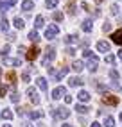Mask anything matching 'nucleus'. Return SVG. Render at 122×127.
<instances>
[{
	"label": "nucleus",
	"mask_w": 122,
	"mask_h": 127,
	"mask_svg": "<svg viewBox=\"0 0 122 127\" xmlns=\"http://www.w3.org/2000/svg\"><path fill=\"white\" fill-rule=\"evenodd\" d=\"M52 116L54 118H61V120H65V118L70 116V111H68L66 107H58V109H52Z\"/></svg>",
	"instance_id": "obj_1"
},
{
	"label": "nucleus",
	"mask_w": 122,
	"mask_h": 127,
	"mask_svg": "<svg viewBox=\"0 0 122 127\" xmlns=\"http://www.w3.org/2000/svg\"><path fill=\"white\" fill-rule=\"evenodd\" d=\"M54 57H56V50L52 48V47H47V50H45V57H43V66H47L50 61H54Z\"/></svg>",
	"instance_id": "obj_2"
},
{
	"label": "nucleus",
	"mask_w": 122,
	"mask_h": 127,
	"mask_svg": "<svg viewBox=\"0 0 122 127\" xmlns=\"http://www.w3.org/2000/svg\"><path fill=\"white\" fill-rule=\"evenodd\" d=\"M58 34H59V27L58 25H49L47 31H45V38L47 39H54Z\"/></svg>",
	"instance_id": "obj_3"
},
{
	"label": "nucleus",
	"mask_w": 122,
	"mask_h": 127,
	"mask_svg": "<svg viewBox=\"0 0 122 127\" xmlns=\"http://www.w3.org/2000/svg\"><path fill=\"white\" fill-rule=\"evenodd\" d=\"M102 102L108 104V106H117L119 104V98L115 95H108V93H104V95H102Z\"/></svg>",
	"instance_id": "obj_4"
},
{
	"label": "nucleus",
	"mask_w": 122,
	"mask_h": 127,
	"mask_svg": "<svg viewBox=\"0 0 122 127\" xmlns=\"http://www.w3.org/2000/svg\"><path fill=\"white\" fill-rule=\"evenodd\" d=\"M38 56H40V48H38L36 45H34V47H31V48L27 50V54H25V57H27L29 61H34V59H36Z\"/></svg>",
	"instance_id": "obj_5"
},
{
	"label": "nucleus",
	"mask_w": 122,
	"mask_h": 127,
	"mask_svg": "<svg viewBox=\"0 0 122 127\" xmlns=\"http://www.w3.org/2000/svg\"><path fill=\"white\" fill-rule=\"evenodd\" d=\"M63 95H66V88H65V86H58V88L52 90V98H54V100L61 98Z\"/></svg>",
	"instance_id": "obj_6"
},
{
	"label": "nucleus",
	"mask_w": 122,
	"mask_h": 127,
	"mask_svg": "<svg viewBox=\"0 0 122 127\" xmlns=\"http://www.w3.org/2000/svg\"><path fill=\"white\" fill-rule=\"evenodd\" d=\"M27 95H29V100L32 104H40V97H38V91L34 88H27Z\"/></svg>",
	"instance_id": "obj_7"
},
{
	"label": "nucleus",
	"mask_w": 122,
	"mask_h": 127,
	"mask_svg": "<svg viewBox=\"0 0 122 127\" xmlns=\"http://www.w3.org/2000/svg\"><path fill=\"white\" fill-rule=\"evenodd\" d=\"M97 64H99V57H97V56H93V57L88 59V64H86V66H88V70H90V72H95V70H97Z\"/></svg>",
	"instance_id": "obj_8"
},
{
	"label": "nucleus",
	"mask_w": 122,
	"mask_h": 127,
	"mask_svg": "<svg viewBox=\"0 0 122 127\" xmlns=\"http://www.w3.org/2000/svg\"><path fill=\"white\" fill-rule=\"evenodd\" d=\"M111 41H113V43H117V45H120V47H122V29L115 31V32L111 34Z\"/></svg>",
	"instance_id": "obj_9"
},
{
	"label": "nucleus",
	"mask_w": 122,
	"mask_h": 127,
	"mask_svg": "<svg viewBox=\"0 0 122 127\" xmlns=\"http://www.w3.org/2000/svg\"><path fill=\"white\" fill-rule=\"evenodd\" d=\"M83 79H79V77H70L68 79V86L70 88H77V86H83Z\"/></svg>",
	"instance_id": "obj_10"
},
{
	"label": "nucleus",
	"mask_w": 122,
	"mask_h": 127,
	"mask_svg": "<svg viewBox=\"0 0 122 127\" xmlns=\"http://www.w3.org/2000/svg\"><path fill=\"white\" fill-rule=\"evenodd\" d=\"M2 59V63L5 64H11V66H22V61L20 59H9V57H0Z\"/></svg>",
	"instance_id": "obj_11"
},
{
	"label": "nucleus",
	"mask_w": 122,
	"mask_h": 127,
	"mask_svg": "<svg viewBox=\"0 0 122 127\" xmlns=\"http://www.w3.org/2000/svg\"><path fill=\"white\" fill-rule=\"evenodd\" d=\"M36 84H38V88H40L41 91H47V88H49V84H47V79H45V77H38V79H36Z\"/></svg>",
	"instance_id": "obj_12"
},
{
	"label": "nucleus",
	"mask_w": 122,
	"mask_h": 127,
	"mask_svg": "<svg viewBox=\"0 0 122 127\" xmlns=\"http://www.w3.org/2000/svg\"><path fill=\"white\" fill-rule=\"evenodd\" d=\"M97 50H99V52H110V43H108V41H99V43H97Z\"/></svg>",
	"instance_id": "obj_13"
},
{
	"label": "nucleus",
	"mask_w": 122,
	"mask_h": 127,
	"mask_svg": "<svg viewBox=\"0 0 122 127\" xmlns=\"http://www.w3.org/2000/svg\"><path fill=\"white\" fill-rule=\"evenodd\" d=\"M77 98H79L81 102H88V100H90V93L84 91V90H81L79 93H77Z\"/></svg>",
	"instance_id": "obj_14"
},
{
	"label": "nucleus",
	"mask_w": 122,
	"mask_h": 127,
	"mask_svg": "<svg viewBox=\"0 0 122 127\" xmlns=\"http://www.w3.org/2000/svg\"><path fill=\"white\" fill-rule=\"evenodd\" d=\"M0 116H2L4 118V120H7V122H9V120H13V113L9 111V109H2V111H0Z\"/></svg>",
	"instance_id": "obj_15"
},
{
	"label": "nucleus",
	"mask_w": 122,
	"mask_h": 127,
	"mask_svg": "<svg viewBox=\"0 0 122 127\" xmlns=\"http://www.w3.org/2000/svg\"><path fill=\"white\" fill-rule=\"evenodd\" d=\"M81 27H83V31H84V32H92V29H93V23H92V20H84Z\"/></svg>",
	"instance_id": "obj_16"
},
{
	"label": "nucleus",
	"mask_w": 122,
	"mask_h": 127,
	"mask_svg": "<svg viewBox=\"0 0 122 127\" xmlns=\"http://www.w3.org/2000/svg\"><path fill=\"white\" fill-rule=\"evenodd\" d=\"M43 25H45V20H43V16H41V14H38V16H36V20H34V27H36V29H41Z\"/></svg>",
	"instance_id": "obj_17"
},
{
	"label": "nucleus",
	"mask_w": 122,
	"mask_h": 127,
	"mask_svg": "<svg viewBox=\"0 0 122 127\" xmlns=\"http://www.w3.org/2000/svg\"><path fill=\"white\" fill-rule=\"evenodd\" d=\"M27 38H29V39L32 41V43H38V41H40V34H38V32H36V31H31Z\"/></svg>",
	"instance_id": "obj_18"
},
{
	"label": "nucleus",
	"mask_w": 122,
	"mask_h": 127,
	"mask_svg": "<svg viewBox=\"0 0 122 127\" xmlns=\"http://www.w3.org/2000/svg\"><path fill=\"white\" fill-rule=\"evenodd\" d=\"M83 68H84L83 61H74V63H72V70H74V72H81Z\"/></svg>",
	"instance_id": "obj_19"
},
{
	"label": "nucleus",
	"mask_w": 122,
	"mask_h": 127,
	"mask_svg": "<svg viewBox=\"0 0 122 127\" xmlns=\"http://www.w3.org/2000/svg\"><path fill=\"white\" fill-rule=\"evenodd\" d=\"M7 29H9V22H7V18H5V16H2V20H0V31H7Z\"/></svg>",
	"instance_id": "obj_20"
},
{
	"label": "nucleus",
	"mask_w": 122,
	"mask_h": 127,
	"mask_svg": "<svg viewBox=\"0 0 122 127\" xmlns=\"http://www.w3.org/2000/svg\"><path fill=\"white\" fill-rule=\"evenodd\" d=\"M75 109H77V113H81V115H86V113H88V106H84V104H77L75 106Z\"/></svg>",
	"instance_id": "obj_21"
},
{
	"label": "nucleus",
	"mask_w": 122,
	"mask_h": 127,
	"mask_svg": "<svg viewBox=\"0 0 122 127\" xmlns=\"http://www.w3.org/2000/svg\"><path fill=\"white\" fill-rule=\"evenodd\" d=\"M66 73H68V66H63V68L59 70V73L56 75V81H61V79H63V77H65Z\"/></svg>",
	"instance_id": "obj_22"
},
{
	"label": "nucleus",
	"mask_w": 122,
	"mask_h": 127,
	"mask_svg": "<svg viewBox=\"0 0 122 127\" xmlns=\"http://www.w3.org/2000/svg\"><path fill=\"white\" fill-rule=\"evenodd\" d=\"M7 81H9L11 86L14 88V86H16V73H14V72H9V73H7Z\"/></svg>",
	"instance_id": "obj_23"
},
{
	"label": "nucleus",
	"mask_w": 122,
	"mask_h": 127,
	"mask_svg": "<svg viewBox=\"0 0 122 127\" xmlns=\"http://www.w3.org/2000/svg\"><path fill=\"white\" fill-rule=\"evenodd\" d=\"M32 7H34V4L31 2V0H25V2H22V9H23V11H31Z\"/></svg>",
	"instance_id": "obj_24"
},
{
	"label": "nucleus",
	"mask_w": 122,
	"mask_h": 127,
	"mask_svg": "<svg viewBox=\"0 0 122 127\" xmlns=\"http://www.w3.org/2000/svg\"><path fill=\"white\" fill-rule=\"evenodd\" d=\"M13 22H14V27H16V29H23V25H25L23 20L20 18V16H14V20H13Z\"/></svg>",
	"instance_id": "obj_25"
},
{
	"label": "nucleus",
	"mask_w": 122,
	"mask_h": 127,
	"mask_svg": "<svg viewBox=\"0 0 122 127\" xmlns=\"http://www.w3.org/2000/svg\"><path fill=\"white\" fill-rule=\"evenodd\" d=\"M66 13H68V14H74V13H75V4H74V0H70V2L66 4Z\"/></svg>",
	"instance_id": "obj_26"
},
{
	"label": "nucleus",
	"mask_w": 122,
	"mask_h": 127,
	"mask_svg": "<svg viewBox=\"0 0 122 127\" xmlns=\"http://www.w3.org/2000/svg\"><path fill=\"white\" fill-rule=\"evenodd\" d=\"M65 43H68V45H70V43H77V36L75 34H68L65 38Z\"/></svg>",
	"instance_id": "obj_27"
},
{
	"label": "nucleus",
	"mask_w": 122,
	"mask_h": 127,
	"mask_svg": "<svg viewBox=\"0 0 122 127\" xmlns=\"http://www.w3.org/2000/svg\"><path fill=\"white\" fill-rule=\"evenodd\" d=\"M115 125V118L113 116H106V120H104V127H113Z\"/></svg>",
	"instance_id": "obj_28"
},
{
	"label": "nucleus",
	"mask_w": 122,
	"mask_h": 127,
	"mask_svg": "<svg viewBox=\"0 0 122 127\" xmlns=\"http://www.w3.org/2000/svg\"><path fill=\"white\" fill-rule=\"evenodd\" d=\"M43 113L41 111H29V118H32V120H36V118H41Z\"/></svg>",
	"instance_id": "obj_29"
},
{
	"label": "nucleus",
	"mask_w": 122,
	"mask_h": 127,
	"mask_svg": "<svg viewBox=\"0 0 122 127\" xmlns=\"http://www.w3.org/2000/svg\"><path fill=\"white\" fill-rule=\"evenodd\" d=\"M45 5H47V9H54V7H58V0H47Z\"/></svg>",
	"instance_id": "obj_30"
},
{
	"label": "nucleus",
	"mask_w": 122,
	"mask_h": 127,
	"mask_svg": "<svg viewBox=\"0 0 122 127\" xmlns=\"http://www.w3.org/2000/svg\"><path fill=\"white\" fill-rule=\"evenodd\" d=\"M9 7H11V5L7 4V0H0V11H2V13H4V11H7Z\"/></svg>",
	"instance_id": "obj_31"
},
{
	"label": "nucleus",
	"mask_w": 122,
	"mask_h": 127,
	"mask_svg": "<svg viewBox=\"0 0 122 127\" xmlns=\"http://www.w3.org/2000/svg\"><path fill=\"white\" fill-rule=\"evenodd\" d=\"M18 100H20V93H18V91H13V93H11V102L16 104Z\"/></svg>",
	"instance_id": "obj_32"
},
{
	"label": "nucleus",
	"mask_w": 122,
	"mask_h": 127,
	"mask_svg": "<svg viewBox=\"0 0 122 127\" xmlns=\"http://www.w3.org/2000/svg\"><path fill=\"white\" fill-rule=\"evenodd\" d=\"M52 18H54L56 22H61V20H63V13H59V11H56L54 14H52Z\"/></svg>",
	"instance_id": "obj_33"
},
{
	"label": "nucleus",
	"mask_w": 122,
	"mask_h": 127,
	"mask_svg": "<svg viewBox=\"0 0 122 127\" xmlns=\"http://www.w3.org/2000/svg\"><path fill=\"white\" fill-rule=\"evenodd\" d=\"M104 61H106L108 64H113V63H115V56H111V54H108L106 57H104Z\"/></svg>",
	"instance_id": "obj_34"
},
{
	"label": "nucleus",
	"mask_w": 122,
	"mask_h": 127,
	"mask_svg": "<svg viewBox=\"0 0 122 127\" xmlns=\"http://www.w3.org/2000/svg\"><path fill=\"white\" fill-rule=\"evenodd\" d=\"M110 77H111L113 81H119L120 75H119V72H117V70H110Z\"/></svg>",
	"instance_id": "obj_35"
},
{
	"label": "nucleus",
	"mask_w": 122,
	"mask_h": 127,
	"mask_svg": "<svg viewBox=\"0 0 122 127\" xmlns=\"http://www.w3.org/2000/svg\"><path fill=\"white\" fill-rule=\"evenodd\" d=\"M83 56H84V57H86V59H90V57H93V56H95V54H93V52H92V50H88V48H84V50H83Z\"/></svg>",
	"instance_id": "obj_36"
},
{
	"label": "nucleus",
	"mask_w": 122,
	"mask_h": 127,
	"mask_svg": "<svg viewBox=\"0 0 122 127\" xmlns=\"http://www.w3.org/2000/svg\"><path fill=\"white\" fill-rule=\"evenodd\" d=\"M5 93H7V86L0 84V97H5Z\"/></svg>",
	"instance_id": "obj_37"
},
{
	"label": "nucleus",
	"mask_w": 122,
	"mask_h": 127,
	"mask_svg": "<svg viewBox=\"0 0 122 127\" xmlns=\"http://www.w3.org/2000/svg\"><path fill=\"white\" fill-rule=\"evenodd\" d=\"M22 81H23V82H29V81H31L29 72H23V73H22Z\"/></svg>",
	"instance_id": "obj_38"
},
{
	"label": "nucleus",
	"mask_w": 122,
	"mask_h": 127,
	"mask_svg": "<svg viewBox=\"0 0 122 127\" xmlns=\"http://www.w3.org/2000/svg\"><path fill=\"white\" fill-rule=\"evenodd\" d=\"M111 14L113 16H119V5H111Z\"/></svg>",
	"instance_id": "obj_39"
},
{
	"label": "nucleus",
	"mask_w": 122,
	"mask_h": 127,
	"mask_svg": "<svg viewBox=\"0 0 122 127\" xmlns=\"http://www.w3.org/2000/svg\"><path fill=\"white\" fill-rule=\"evenodd\" d=\"M7 52H9V45H5V47L2 48V57H5V56H7Z\"/></svg>",
	"instance_id": "obj_40"
},
{
	"label": "nucleus",
	"mask_w": 122,
	"mask_h": 127,
	"mask_svg": "<svg viewBox=\"0 0 122 127\" xmlns=\"http://www.w3.org/2000/svg\"><path fill=\"white\" fill-rule=\"evenodd\" d=\"M110 29H111V25H110L108 22H106V23H104V25H102V31H104V32H108Z\"/></svg>",
	"instance_id": "obj_41"
},
{
	"label": "nucleus",
	"mask_w": 122,
	"mask_h": 127,
	"mask_svg": "<svg viewBox=\"0 0 122 127\" xmlns=\"http://www.w3.org/2000/svg\"><path fill=\"white\" fill-rule=\"evenodd\" d=\"M14 39H16V34H13V32L7 34V41H14Z\"/></svg>",
	"instance_id": "obj_42"
},
{
	"label": "nucleus",
	"mask_w": 122,
	"mask_h": 127,
	"mask_svg": "<svg viewBox=\"0 0 122 127\" xmlns=\"http://www.w3.org/2000/svg\"><path fill=\"white\" fill-rule=\"evenodd\" d=\"M66 54H68V56H74V54H75V50H74L72 47H68V48H66Z\"/></svg>",
	"instance_id": "obj_43"
},
{
	"label": "nucleus",
	"mask_w": 122,
	"mask_h": 127,
	"mask_svg": "<svg viewBox=\"0 0 122 127\" xmlns=\"http://www.w3.org/2000/svg\"><path fill=\"white\" fill-rule=\"evenodd\" d=\"M111 88H113V90H117V91L120 90V86H119V84H117L115 81H113V82H111Z\"/></svg>",
	"instance_id": "obj_44"
},
{
	"label": "nucleus",
	"mask_w": 122,
	"mask_h": 127,
	"mask_svg": "<svg viewBox=\"0 0 122 127\" xmlns=\"http://www.w3.org/2000/svg\"><path fill=\"white\" fill-rule=\"evenodd\" d=\"M81 7H83V9H84V11H90V5H88V4H86V2H83V4H81Z\"/></svg>",
	"instance_id": "obj_45"
},
{
	"label": "nucleus",
	"mask_w": 122,
	"mask_h": 127,
	"mask_svg": "<svg viewBox=\"0 0 122 127\" xmlns=\"http://www.w3.org/2000/svg\"><path fill=\"white\" fill-rule=\"evenodd\" d=\"M65 102L70 104V102H72V97H70V95H65Z\"/></svg>",
	"instance_id": "obj_46"
},
{
	"label": "nucleus",
	"mask_w": 122,
	"mask_h": 127,
	"mask_svg": "<svg viewBox=\"0 0 122 127\" xmlns=\"http://www.w3.org/2000/svg\"><path fill=\"white\" fill-rule=\"evenodd\" d=\"M18 54H27V50H25V47H20V48H18Z\"/></svg>",
	"instance_id": "obj_47"
},
{
	"label": "nucleus",
	"mask_w": 122,
	"mask_h": 127,
	"mask_svg": "<svg viewBox=\"0 0 122 127\" xmlns=\"http://www.w3.org/2000/svg\"><path fill=\"white\" fill-rule=\"evenodd\" d=\"M47 70H49L50 75H56V72H54V68H52V66H47Z\"/></svg>",
	"instance_id": "obj_48"
},
{
	"label": "nucleus",
	"mask_w": 122,
	"mask_h": 127,
	"mask_svg": "<svg viewBox=\"0 0 122 127\" xmlns=\"http://www.w3.org/2000/svg\"><path fill=\"white\" fill-rule=\"evenodd\" d=\"M16 2H18V0H7V4H9V5H11V7H13V5H14V4H16Z\"/></svg>",
	"instance_id": "obj_49"
},
{
	"label": "nucleus",
	"mask_w": 122,
	"mask_h": 127,
	"mask_svg": "<svg viewBox=\"0 0 122 127\" xmlns=\"http://www.w3.org/2000/svg\"><path fill=\"white\" fill-rule=\"evenodd\" d=\"M90 125H92V127H101V124H99V122H92Z\"/></svg>",
	"instance_id": "obj_50"
},
{
	"label": "nucleus",
	"mask_w": 122,
	"mask_h": 127,
	"mask_svg": "<svg viewBox=\"0 0 122 127\" xmlns=\"http://www.w3.org/2000/svg\"><path fill=\"white\" fill-rule=\"evenodd\" d=\"M63 127H74V125H70V124H63Z\"/></svg>",
	"instance_id": "obj_51"
},
{
	"label": "nucleus",
	"mask_w": 122,
	"mask_h": 127,
	"mask_svg": "<svg viewBox=\"0 0 122 127\" xmlns=\"http://www.w3.org/2000/svg\"><path fill=\"white\" fill-rule=\"evenodd\" d=\"M117 56H119V57L122 59V50H119V54H117Z\"/></svg>",
	"instance_id": "obj_52"
},
{
	"label": "nucleus",
	"mask_w": 122,
	"mask_h": 127,
	"mask_svg": "<svg viewBox=\"0 0 122 127\" xmlns=\"http://www.w3.org/2000/svg\"><path fill=\"white\" fill-rule=\"evenodd\" d=\"M4 127H11V124H4Z\"/></svg>",
	"instance_id": "obj_53"
},
{
	"label": "nucleus",
	"mask_w": 122,
	"mask_h": 127,
	"mask_svg": "<svg viewBox=\"0 0 122 127\" xmlns=\"http://www.w3.org/2000/svg\"><path fill=\"white\" fill-rule=\"evenodd\" d=\"M95 2H97V4H101V2H104V0H95Z\"/></svg>",
	"instance_id": "obj_54"
},
{
	"label": "nucleus",
	"mask_w": 122,
	"mask_h": 127,
	"mask_svg": "<svg viewBox=\"0 0 122 127\" xmlns=\"http://www.w3.org/2000/svg\"><path fill=\"white\" fill-rule=\"evenodd\" d=\"M38 127H45V125H43V124H38Z\"/></svg>",
	"instance_id": "obj_55"
},
{
	"label": "nucleus",
	"mask_w": 122,
	"mask_h": 127,
	"mask_svg": "<svg viewBox=\"0 0 122 127\" xmlns=\"http://www.w3.org/2000/svg\"><path fill=\"white\" fill-rule=\"evenodd\" d=\"M119 118H120V120H122V113H120V116H119Z\"/></svg>",
	"instance_id": "obj_56"
},
{
	"label": "nucleus",
	"mask_w": 122,
	"mask_h": 127,
	"mask_svg": "<svg viewBox=\"0 0 122 127\" xmlns=\"http://www.w3.org/2000/svg\"><path fill=\"white\" fill-rule=\"evenodd\" d=\"M0 75H2V68H0Z\"/></svg>",
	"instance_id": "obj_57"
}]
</instances>
